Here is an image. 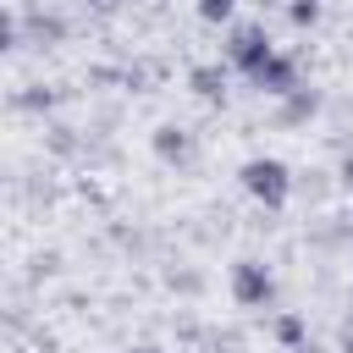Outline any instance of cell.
Instances as JSON below:
<instances>
[{
  "label": "cell",
  "instance_id": "9c48e42d",
  "mask_svg": "<svg viewBox=\"0 0 353 353\" xmlns=\"http://www.w3.org/2000/svg\"><path fill=\"white\" fill-rule=\"evenodd\" d=\"M28 33H33V44H55L66 33V22L61 17H28Z\"/></svg>",
  "mask_w": 353,
  "mask_h": 353
},
{
  "label": "cell",
  "instance_id": "7c38bea8",
  "mask_svg": "<svg viewBox=\"0 0 353 353\" xmlns=\"http://www.w3.org/2000/svg\"><path fill=\"white\" fill-rule=\"evenodd\" d=\"M336 176H342V188H353V154H342V165H336Z\"/></svg>",
  "mask_w": 353,
  "mask_h": 353
},
{
  "label": "cell",
  "instance_id": "8992f818",
  "mask_svg": "<svg viewBox=\"0 0 353 353\" xmlns=\"http://www.w3.org/2000/svg\"><path fill=\"white\" fill-rule=\"evenodd\" d=\"M188 88H193L204 105H221V99H226V72H221V66H193V72H188Z\"/></svg>",
  "mask_w": 353,
  "mask_h": 353
},
{
  "label": "cell",
  "instance_id": "5bb4252c",
  "mask_svg": "<svg viewBox=\"0 0 353 353\" xmlns=\"http://www.w3.org/2000/svg\"><path fill=\"white\" fill-rule=\"evenodd\" d=\"M132 353H165V347H154V342H143V347H132Z\"/></svg>",
  "mask_w": 353,
  "mask_h": 353
},
{
  "label": "cell",
  "instance_id": "30bf717a",
  "mask_svg": "<svg viewBox=\"0 0 353 353\" xmlns=\"http://www.w3.org/2000/svg\"><path fill=\"white\" fill-rule=\"evenodd\" d=\"M232 11H237V0H199L204 22H232Z\"/></svg>",
  "mask_w": 353,
  "mask_h": 353
},
{
  "label": "cell",
  "instance_id": "7a4b0ae2",
  "mask_svg": "<svg viewBox=\"0 0 353 353\" xmlns=\"http://www.w3.org/2000/svg\"><path fill=\"white\" fill-rule=\"evenodd\" d=\"M270 55H276V44H270L265 22H237V28L226 33V61H232V66L254 72V66H265Z\"/></svg>",
  "mask_w": 353,
  "mask_h": 353
},
{
  "label": "cell",
  "instance_id": "277c9868",
  "mask_svg": "<svg viewBox=\"0 0 353 353\" xmlns=\"http://www.w3.org/2000/svg\"><path fill=\"white\" fill-rule=\"evenodd\" d=\"M248 83L265 88V94H292V88H298V61H292V55H270L265 66L248 72Z\"/></svg>",
  "mask_w": 353,
  "mask_h": 353
},
{
  "label": "cell",
  "instance_id": "4fadbf2b",
  "mask_svg": "<svg viewBox=\"0 0 353 353\" xmlns=\"http://www.w3.org/2000/svg\"><path fill=\"white\" fill-rule=\"evenodd\" d=\"M88 6H94V11H116L121 0H88Z\"/></svg>",
  "mask_w": 353,
  "mask_h": 353
},
{
  "label": "cell",
  "instance_id": "3957f363",
  "mask_svg": "<svg viewBox=\"0 0 353 353\" xmlns=\"http://www.w3.org/2000/svg\"><path fill=\"white\" fill-rule=\"evenodd\" d=\"M232 298H237L243 309H265V303L276 298L270 265H265V259H237V265H232Z\"/></svg>",
  "mask_w": 353,
  "mask_h": 353
},
{
  "label": "cell",
  "instance_id": "5b68a950",
  "mask_svg": "<svg viewBox=\"0 0 353 353\" xmlns=\"http://www.w3.org/2000/svg\"><path fill=\"white\" fill-rule=\"evenodd\" d=\"M154 154H160V160H171V165H182V160L193 154V132H188V127H176V121H165V127L154 132Z\"/></svg>",
  "mask_w": 353,
  "mask_h": 353
},
{
  "label": "cell",
  "instance_id": "9a60e30c",
  "mask_svg": "<svg viewBox=\"0 0 353 353\" xmlns=\"http://www.w3.org/2000/svg\"><path fill=\"white\" fill-rule=\"evenodd\" d=\"M254 6H276V0H254Z\"/></svg>",
  "mask_w": 353,
  "mask_h": 353
},
{
  "label": "cell",
  "instance_id": "8fae6325",
  "mask_svg": "<svg viewBox=\"0 0 353 353\" xmlns=\"http://www.w3.org/2000/svg\"><path fill=\"white\" fill-rule=\"evenodd\" d=\"M287 17H292V28H309V22L320 17V0H292V6H287Z\"/></svg>",
  "mask_w": 353,
  "mask_h": 353
},
{
  "label": "cell",
  "instance_id": "52a82bcc",
  "mask_svg": "<svg viewBox=\"0 0 353 353\" xmlns=\"http://www.w3.org/2000/svg\"><path fill=\"white\" fill-rule=\"evenodd\" d=\"M281 99H287V105H281V116H287V121H309V116L320 110V94H314L309 83H298V88H292V94H281Z\"/></svg>",
  "mask_w": 353,
  "mask_h": 353
},
{
  "label": "cell",
  "instance_id": "ba28073f",
  "mask_svg": "<svg viewBox=\"0 0 353 353\" xmlns=\"http://www.w3.org/2000/svg\"><path fill=\"white\" fill-rule=\"evenodd\" d=\"M276 336H281L287 347H298V353H303V347H309V325H303V314H292V309H287V314H276Z\"/></svg>",
  "mask_w": 353,
  "mask_h": 353
},
{
  "label": "cell",
  "instance_id": "6da1fadb",
  "mask_svg": "<svg viewBox=\"0 0 353 353\" xmlns=\"http://www.w3.org/2000/svg\"><path fill=\"white\" fill-rule=\"evenodd\" d=\"M243 188L265 204V210H281L287 204V193H292V171L276 160V154H254V160H243Z\"/></svg>",
  "mask_w": 353,
  "mask_h": 353
}]
</instances>
